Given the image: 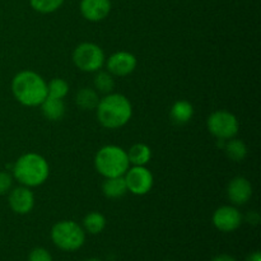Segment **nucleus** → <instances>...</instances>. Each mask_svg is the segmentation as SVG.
<instances>
[{
    "label": "nucleus",
    "mask_w": 261,
    "mask_h": 261,
    "mask_svg": "<svg viewBox=\"0 0 261 261\" xmlns=\"http://www.w3.org/2000/svg\"><path fill=\"white\" fill-rule=\"evenodd\" d=\"M12 93L23 106H40L47 97V83L36 71L23 70L13 78Z\"/></svg>",
    "instance_id": "1"
},
{
    "label": "nucleus",
    "mask_w": 261,
    "mask_h": 261,
    "mask_svg": "<svg viewBox=\"0 0 261 261\" xmlns=\"http://www.w3.org/2000/svg\"><path fill=\"white\" fill-rule=\"evenodd\" d=\"M96 110L99 124L106 129H120L133 116V106L129 98L120 93H109L99 99Z\"/></svg>",
    "instance_id": "2"
},
{
    "label": "nucleus",
    "mask_w": 261,
    "mask_h": 261,
    "mask_svg": "<svg viewBox=\"0 0 261 261\" xmlns=\"http://www.w3.org/2000/svg\"><path fill=\"white\" fill-rule=\"evenodd\" d=\"M13 177L23 186L36 188L46 182L50 173L48 163L37 153H25L20 155L12 166Z\"/></svg>",
    "instance_id": "3"
},
{
    "label": "nucleus",
    "mask_w": 261,
    "mask_h": 261,
    "mask_svg": "<svg viewBox=\"0 0 261 261\" xmlns=\"http://www.w3.org/2000/svg\"><path fill=\"white\" fill-rule=\"evenodd\" d=\"M129 166L127 152L117 145H105L94 157V167L106 178L124 176Z\"/></svg>",
    "instance_id": "4"
},
{
    "label": "nucleus",
    "mask_w": 261,
    "mask_h": 261,
    "mask_svg": "<svg viewBox=\"0 0 261 261\" xmlns=\"http://www.w3.org/2000/svg\"><path fill=\"white\" fill-rule=\"evenodd\" d=\"M51 240L63 251H76L86 241V232L74 221H61L51 229Z\"/></svg>",
    "instance_id": "5"
},
{
    "label": "nucleus",
    "mask_w": 261,
    "mask_h": 261,
    "mask_svg": "<svg viewBox=\"0 0 261 261\" xmlns=\"http://www.w3.org/2000/svg\"><path fill=\"white\" fill-rule=\"evenodd\" d=\"M73 63L79 70L96 73L103 66L105 53L96 43L83 42L74 48Z\"/></svg>",
    "instance_id": "6"
},
{
    "label": "nucleus",
    "mask_w": 261,
    "mask_h": 261,
    "mask_svg": "<svg viewBox=\"0 0 261 261\" xmlns=\"http://www.w3.org/2000/svg\"><path fill=\"white\" fill-rule=\"evenodd\" d=\"M209 133L218 140H228L237 135L240 122L233 114L224 110L213 112L206 121Z\"/></svg>",
    "instance_id": "7"
},
{
    "label": "nucleus",
    "mask_w": 261,
    "mask_h": 261,
    "mask_svg": "<svg viewBox=\"0 0 261 261\" xmlns=\"http://www.w3.org/2000/svg\"><path fill=\"white\" fill-rule=\"evenodd\" d=\"M124 176L127 191L134 195L143 196L152 190L154 178L145 166H134L129 168Z\"/></svg>",
    "instance_id": "8"
},
{
    "label": "nucleus",
    "mask_w": 261,
    "mask_h": 261,
    "mask_svg": "<svg viewBox=\"0 0 261 261\" xmlns=\"http://www.w3.org/2000/svg\"><path fill=\"white\" fill-rule=\"evenodd\" d=\"M213 224L222 232H233L241 226L242 214L232 205H223L213 214Z\"/></svg>",
    "instance_id": "9"
},
{
    "label": "nucleus",
    "mask_w": 261,
    "mask_h": 261,
    "mask_svg": "<svg viewBox=\"0 0 261 261\" xmlns=\"http://www.w3.org/2000/svg\"><path fill=\"white\" fill-rule=\"evenodd\" d=\"M137 58L127 51H119L112 54L107 60L106 66L110 74L117 76H126L137 68Z\"/></svg>",
    "instance_id": "10"
},
{
    "label": "nucleus",
    "mask_w": 261,
    "mask_h": 261,
    "mask_svg": "<svg viewBox=\"0 0 261 261\" xmlns=\"http://www.w3.org/2000/svg\"><path fill=\"white\" fill-rule=\"evenodd\" d=\"M8 194H9L8 203L14 213L20 214V216L28 214L35 206V195L27 186L22 185L19 188H14Z\"/></svg>",
    "instance_id": "11"
},
{
    "label": "nucleus",
    "mask_w": 261,
    "mask_h": 261,
    "mask_svg": "<svg viewBox=\"0 0 261 261\" xmlns=\"http://www.w3.org/2000/svg\"><path fill=\"white\" fill-rule=\"evenodd\" d=\"M81 13L89 22H101L111 12V0H82Z\"/></svg>",
    "instance_id": "12"
},
{
    "label": "nucleus",
    "mask_w": 261,
    "mask_h": 261,
    "mask_svg": "<svg viewBox=\"0 0 261 261\" xmlns=\"http://www.w3.org/2000/svg\"><path fill=\"white\" fill-rule=\"evenodd\" d=\"M227 195L228 199L234 205H244L251 199L252 196V185L247 178L239 176L234 177L227 188Z\"/></svg>",
    "instance_id": "13"
},
{
    "label": "nucleus",
    "mask_w": 261,
    "mask_h": 261,
    "mask_svg": "<svg viewBox=\"0 0 261 261\" xmlns=\"http://www.w3.org/2000/svg\"><path fill=\"white\" fill-rule=\"evenodd\" d=\"M40 106L43 116L50 121H59L65 115V105H64L63 99L53 98V97L47 96Z\"/></svg>",
    "instance_id": "14"
},
{
    "label": "nucleus",
    "mask_w": 261,
    "mask_h": 261,
    "mask_svg": "<svg viewBox=\"0 0 261 261\" xmlns=\"http://www.w3.org/2000/svg\"><path fill=\"white\" fill-rule=\"evenodd\" d=\"M171 119L173 120L175 124L184 125L188 124L194 116V107L193 105L185 99L176 101L171 107Z\"/></svg>",
    "instance_id": "15"
},
{
    "label": "nucleus",
    "mask_w": 261,
    "mask_h": 261,
    "mask_svg": "<svg viewBox=\"0 0 261 261\" xmlns=\"http://www.w3.org/2000/svg\"><path fill=\"white\" fill-rule=\"evenodd\" d=\"M102 191H103L105 196L109 199H119L124 196L127 193L124 176L106 178L103 185H102Z\"/></svg>",
    "instance_id": "16"
},
{
    "label": "nucleus",
    "mask_w": 261,
    "mask_h": 261,
    "mask_svg": "<svg viewBox=\"0 0 261 261\" xmlns=\"http://www.w3.org/2000/svg\"><path fill=\"white\" fill-rule=\"evenodd\" d=\"M129 162L134 166H145L152 158V150L147 144L138 143L134 144L127 152Z\"/></svg>",
    "instance_id": "17"
},
{
    "label": "nucleus",
    "mask_w": 261,
    "mask_h": 261,
    "mask_svg": "<svg viewBox=\"0 0 261 261\" xmlns=\"http://www.w3.org/2000/svg\"><path fill=\"white\" fill-rule=\"evenodd\" d=\"M224 150L229 160L234 161V162H241L246 158L247 155V147L242 140L240 139H232L226 140L224 143Z\"/></svg>",
    "instance_id": "18"
},
{
    "label": "nucleus",
    "mask_w": 261,
    "mask_h": 261,
    "mask_svg": "<svg viewBox=\"0 0 261 261\" xmlns=\"http://www.w3.org/2000/svg\"><path fill=\"white\" fill-rule=\"evenodd\" d=\"M75 102L82 110H96L99 102L98 92L92 88H82L76 93Z\"/></svg>",
    "instance_id": "19"
},
{
    "label": "nucleus",
    "mask_w": 261,
    "mask_h": 261,
    "mask_svg": "<svg viewBox=\"0 0 261 261\" xmlns=\"http://www.w3.org/2000/svg\"><path fill=\"white\" fill-rule=\"evenodd\" d=\"M83 226L86 231L91 234H98L106 227V218L103 214L98 213V212H92L84 217Z\"/></svg>",
    "instance_id": "20"
},
{
    "label": "nucleus",
    "mask_w": 261,
    "mask_h": 261,
    "mask_svg": "<svg viewBox=\"0 0 261 261\" xmlns=\"http://www.w3.org/2000/svg\"><path fill=\"white\" fill-rule=\"evenodd\" d=\"M94 89H96L98 93H105L109 94L112 93L115 88V81L112 78V74H110L109 71H97L96 76H94Z\"/></svg>",
    "instance_id": "21"
},
{
    "label": "nucleus",
    "mask_w": 261,
    "mask_h": 261,
    "mask_svg": "<svg viewBox=\"0 0 261 261\" xmlns=\"http://www.w3.org/2000/svg\"><path fill=\"white\" fill-rule=\"evenodd\" d=\"M69 92V84L61 78H54L47 83V96L53 98L64 99Z\"/></svg>",
    "instance_id": "22"
},
{
    "label": "nucleus",
    "mask_w": 261,
    "mask_h": 261,
    "mask_svg": "<svg viewBox=\"0 0 261 261\" xmlns=\"http://www.w3.org/2000/svg\"><path fill=\"white\" fill-rule=\"evenodd\" d=\"M65 0H30L31 7L41 14H50L56 12Z\"/></svg>",
    "instance_id": "23"
},
{
    "label": "nucleus",
    "mask_w": 261,
    "mask_h": 261,
    "mask_svg": "<svg viewBox=\"0 0 261 261\" xmlns=\"http://www.w3.org/2000/svg\"><path fill=\"white\" fill-rule=\"evenodd\" d=\"M13 176L7 171H0V195H5L12 190Z\"/></svg>",
    "instance_id": "24"
},
{
    "label": "nucleus",
    "mask_w": 261,
    "mask_h": 261,
    "mask_svg": "<svg viewBox=\"0 0 261 261\" xmlns=\"http://www.w3.org/2000/svg\"><path fill=\"white\" fill-rule=\"evenodd\" d=\"M28 261H53V257L47 250L42 249V247H36L31 251Z\"/></svg>",
    "instance_id": "25"
},
{
    "label": "nucleus",
    "mask_w": 261,
    "mask_h": 261,
    "mask_svg": "<svg viewBox=\"0 0 261 261\" xmlns=\"http://www.w3.org/2000/svg\"><path fill=\"white\" fill-rule=\"evenodd\" d=\"M212 261H236V259L229 256V255H218V256L214 257Z\"/></svg>",
    "instance_id": "26"
},
{
    "label": "nucleus",
    "mask_w": 261,
    "mask_h": 261,
    "mask_svg": "<svg viewBox=\"0 0 261 261\" xmlns=\"http://www.w3.org/2000/svg\"><path fill=\"white\" fill-rule=\"evenodd\" d=\"M246 261H261V254L259 251L252 252V254L247 257Z\"/></svg>",
    "instance_id": "27"
},
{
    "label": "nucleus",
    "mask_w": 261,
    "mask_h": 261,
    "mask_svg": "<svg viewBox=\"0 0 261 261\" xmlns=\"http://www.w3.org/2000/svg\"><path fill=\"white\" fill-rule=\"evenodd\" d=\"M86 261H101V260H98V259H89V260H86Z\"/></svg>",
    "instance_id": "28"
}]
</instances>
